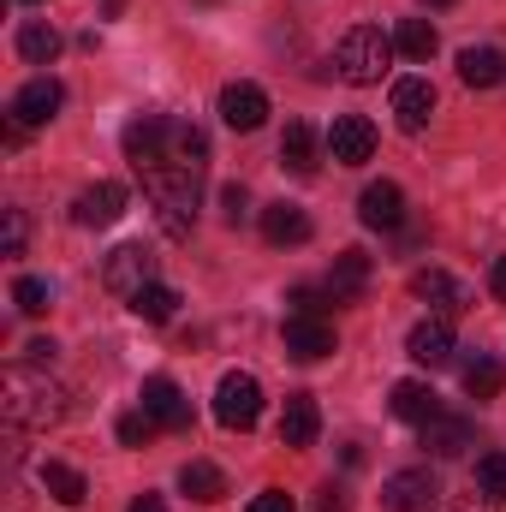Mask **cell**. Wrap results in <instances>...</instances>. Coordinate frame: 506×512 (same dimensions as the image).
Returning a JSON list of instances; mask_svg holds the SVG:
<instances>
[{
    "label": "cell",
    "mask_w": 506,
    "mask_h": 512,
    "mask_svg": "<svg viewBox=\"0 0 506 512\" xmlns=\"http://www.w3.org/2000/svg\"><path fill=\"white\" fill-rule=\"evenodd\" d=\"M423 447L435 453V459H465L471 447H477V429H471V417H429L423 423Z\"/></svg>",
    "instance_id": "cell-15"
},
{
    "label": "cell",
    "mask_w": 506,
    "mask_h": 512,
    "mask_svg": "<svg viewBox=\"0 0 506 512\" xmlns=\"http://www.w3.org/2000/svg\"><path fill=\"white\" fill-rule=\"evenodd\" d=\"M334 352V328L322 316H286V358L298 364H322Z\"/></svg>",
    "instance_id": "cell-14"
},
{
    "label": "cell",
    "mask_w": 506,
    "mask_h": 512,
    "mask_svg": "<svg viewBox=\"0 0 506 512\" xmlns=\"http://www.w3.org/2000/svg\"><path fill=\"white\" fill-rule=\"evenodd\" d=\"M328 155H334L340 167H364V161L376 155V126H370L364 114H340V120L328 126Z\"/></svg>",
    "instance_id": "cell-10"
},
{
    "label": "cell",
    "mask_w": 506,
    "mask_h": 512,
    "mask_svg": "<svg viewBox=\"0 0 506 512\" xmlns=\"http://www.w3.org/2000/svg\"><path fill=\"white\" fill-rule=\"evenodd\" d=\"M131 304V316L137 322H173V310H179V292L173 286H161V280H149L137 298H126Z\"/></svg>",
    "instance_id": "cell-28"
},
{
    "label": "cell",
    "mask_w": 506,
    "mask_h": 512,
    "mask_svg": "<svg viewBox=\"0 0 506 512\" xmlns=\"http://www.w3.org/2000/svg\"><path fill=\"white\" fill-rule=\"evenodd\" d=\"M0 417H6V429H48V423L66 417V387L54 382L42 364H6Z\"/></svg>",
    "instance_id": "cell-1"
},
{
    "label": "cell",
    "mask_w": 506,
    "mask_h": 512,
    "mask_svg": "<svg viewBox=\"0 0 506 512\" xmlns=\"http://www.w3.org/2000/svg\"><path fill=\"white\" fill-rule=\"evenodd\" d=\"M179 489H185L191 501H221V495H227V477H221V465H209V459H191V465L179 471Z\"/></svg>",
    "instance_id": "cell-27"
},
{
    "label": "cell",
    "mask_w": 506,
    "mask_h": 512,
    "mask_svg": "<svg viewBox=\"0 0 506 512\" xmlns=\"http://www.w3.org/2000/svg\"><path fill=\"white\" fill-rule=\"evenodd\" d=\"M411 298H423L435 316H459V310H471V292H465L447 268H423V274H411Z\"/></svg>",
    "instance_id": "cell-13"
},
{
    "label": "cell",
    "mask_w": 506,
    "mask_h": 512,
    "mask_svg": "<svg viewBox=\"0 0 506 512\" xmlns=\"http://www.w3.org/2000/svg\"><path fill=\"white\" fill-rule=\"evenodd\" d=\"M280 167H286V173H298V179H310V173H316V131L304 126V120H292L286 137H280Z\"/></svg>",
    "instance_id": "cell-23"
},
{
    "label": "cell",
    "mask_w": 506,
    "mask_h": 512,
    "mask_svg": "<svg viewBox=\"0 0 506 512\" xmlns=\"http://www.w3.org/2000/svg\"><path fill=\"white\" fill-rule=\"evenodd\" d=\"M215 417H221V429H256V417H262V382L245 376V370H233V376H221L215 387Z\"/></svg>",
    "instance_id": "cell-4"
},
{
    "label": "cell",
    "mask_w": 506,
    "mask_h": 512,
    "mask_svg": "<svg viewBox=\"0 0 506 512\" xmlns=\"http://www.w3.org/2000/svg\"><path fill=\"white\" fill-rule=\"evenodd\" d=\"M12 304H18L24 316H42V310L54 304V292H48V280H36V274H18V280H12Z\"/></svg>",
    "instance_id": "cell-30"
},
{
    "label": "cell",
    "mask_w": 506,
    "mask_h": 512,
    "mask_svg": "<svg viewBox=\"0 0 506 512\" xmlns=\"http://www.w3.org/2000/svg\"><path fill=\"white\" fill-rule=\"evenodd\" d=\"M501 387H506L501 358H471V364H465V393H471V399H495Z\"/></svg>",
    "instance_id": "cell-29"
},
{
    "label": "cell",
    "mask_w": 506,
    "mask_h": 512,
    "mask_svg": "<svg viewBox=\"0 0 506 512\" xmlns=\"http://www.w3.org/2000/svg\"><path fill=\"white\" fill-rule=\"evenodd\" d=\"M316 429H322L316 393H286V411H280V447H310Z\"/></svg>",
    "instance_id": "cell-18"
},
{
    "label": "cell",
    "mask_w": 506,
    "mask_h": 512,
    "mask_svg": "<svg viewBox=\"0 0 506 512\" xmlns=\"http://www.w3.org/2000/svg\"><path fill=\"white\" fill-rule=\"evenodd\" d=\"M447 512H501V501H465V507H447Z\"/></svg>",
    "instance_id": "cell-41"
},
{
    "label": "cell",
    "mask_w": 506,
    "mask_h": 512,
    "mask_svg": "<svg viewBox=\"0 0 506 512\" xmlns=\"http://www.w3.org/2000/svg\"><path fill=\"white\" fill-rule=\"evenodd\" d=\"M387 405H393L399 423H417V429H423L429 417H441V399H435L429 382H393V399H387Z\"/></svg>",
    "instance_id": "cell-20"
},
{
    "label": "cell",
    "mask_w": 506,
    "mask_h": 512,
    "mask_svg": "<svg viewBox=\"0 0 506 512\" xmlns=\"http://www.w3.org/2000/svg\"><path fill=\"white\" fill-rule=\"evenodd\" d=\"M149 435H155V417H149L143 405H137V411H126V417H120V441H126V447H143Z\"/></svg>",
    "instance_id": "cell-33"
},
{
    "label": "cell",
    "mask_w": 506,
    "mask_h": 512,
    "mask_svg": "<svg viewBox=\"0 0 506 512\" xmlns=\"http://www.w3.org/2000/svg\"><path fill=\"white\" fill-rule=\"evenodd\" d=\"M459 78L471 90H495V84H506V54L501 48H465L459 54Z\"/></svg>",
    "instance_id": "cell-22"
},
{
    "label": "cell",
    "mask_w": 506,
    "mask_h": 512,
    "mask_svg": "<svg viewBox=\"0 0 506 512\" xmlns=\"http://www.w3.org/2000/svg\"><path fill=\"white\" fill-rule=\"evenodd\" d=\"M221 120L233 131H256L268 120V96H262V84H227L221 90Z\"/></svg>",
    "instance_id": "cell-17"
},
{
    "label": "cell",
    "mask_w": 506,
    "mask_h": 512,
    "mask_svg": "<svg viewBox=\"0 0 506 512\" xmlns=\"http://www.w3.org/2000/svg\"><path fill=\"white\" fill-rule=\"evenodd\" d=\"M149 280H155V251L149 245H120V251L102 262V286L120 292V298H137Z\"/></svg>",
    "instance_id": "cell-6"
},
{
    "label": "cell",
    "mask_w": 506,
    "mask_h": 512,
    "mask_svg": "<svg viewBox=\"0 0 506 512\" xmlns=\"http://www.w3.org/2000/svg\"><path fill=\"white\" fill-rule=\"evenodd\" d=\"M24 239H30L24 209H6V256H24Z\"/></svg>",
    "instance_id": "cell-35"
},
{
    "label": "cell",
    "mask_w": 506,
    "mask_h": 512,
    "mask_svg": "<svg viewBox=\"0 0 506 512\" xmlns=\"http://www.w3.org/2000/svg\"><path fill=\"white\" fill-rule=\"evenodd\" d=\"M149 203H155V221L167 239H185L191 221H197V197H203V167H173V161H149L137 167Z\"/></svg>",
    "instance_id": "cell-2"
},
{
    "label": "cell",
    "mask_w": 506,
    "mask_h": 512,
    "mask_svg": "<svg viewBox=\"0 0 506 512\" xmlns=\"http://www.w3.org/2000/svg\"><path fill=\"white\" fill-rule=\"evenodd\" d=\"M316 512H352V501H346V489H322V501H316Z\"/></svg>",
    "instance_id": "cell-37"
},
{
    "label": "cell",
    "mask_w": 506,
    "mask_h": 512,
    "mask_svg": "<svg viewBox=\"0 0 506 512\" xmlns=\"http://www.w3.org/2000/svg\"><path fill=\"white\" fill-rule=\"evenodd\" d=\"M435 501H441V477L429 465H405V471H393L381 483V507L387 512H429Z\"/></svg>",
    "instance_id": "cell-5"
},
{
    "label": "cell",
    "mask_w": 506,
    "mask_h": 512,
    "mask_svg": "<svg viewBox=\"0 0 506 512\" xmlns=\"http://www.w3.org/2000/svg\"><path fill=\"white\" fill-rule=\"evenodd\" d=\"M477 489L489 501H506V453H483L477 459Z\"/></svg>",
    "instance_id": "cell-31"
},
{
    "label": "cell",
    "mask_w": 506,
    "mask_h": 512,
    "mask_svg": "<svg viewBox=\"0 0 506 512\" xmlns=\"http://www.w3.org/2000/svg\"><path fill=\"white\" fill-rule=\"evenodd\" d=\"M393 36H381L376 24H358V30H346L340 36V48H334V72L346 78V84H358V90H370L387 78V66H393Z\"/></svg>",
    "instance_id": "cell-3"
},
{
    "label": "cell",
    "mask_w": 506,
    "mask_h": 512,
    "mask_svg": "<svg viewBox=\"0 0 506 512\" xmlns=\"http://www.w3.org/2000/svg\"><path fill=\"white\" fill-rule=\"evenodd\" d=\"M393 48H399L405 60H435L441 36H435V24H429V18H399V30H393Z\"/></svg>",
    "instance_id": "cell-26"
},
{
    "label": "cell",
    "mask_w": 506,
    "mask_h": 512,
    "mask_svg": "<svg viewBox=\"0 0 506 512\" xmlns=\"http://www.w3.org/2000/svg\"><path fill=\"white\" fill-rule=\"evenodd\" d=\"M60 102H66V84L54 78V72H42V78H30L18 96H12V114L6 120H18V126H48L54 114H60Z\"/></svg>",
    "instance_id": "cell-7"
},
{
    "label": "cell",
    "mask_w": 506,
    "mask_h": 512,
    "mask_svg": "<svg viewBox=\"0 0 506 512\" xmlns=\"http://www.w3.org/2000/svg\"><path fill=\"white\" fill-rule=\"evenodd\" d=\"M358 221H364L370 233H393V227H405V191H399L393 179L364 185V197H358Z\"/></svg>",
    "instance_id": "cell-11"
},
{
    "label": "cell",
    "mask_w": 506,
    "mask_h": 512,
    "mask_svg": "<svg viewBox=\"0 0 506 512\" xmlns=\"http://www.w3.org/2000/svg\"><path fill=\"white\" fill-rule=\"evenodd\" d=\"M429 114H435V84L429 78H399L393 84V120H399V131H423Z\"/></svg>",
    "instance_id": "cell-16"
},
{
    "label": "cell",
    "mask_w": 506,
    "mask_h": 512,
    "mask_svg": "<svg viewBox=\"0 0 506 512\" xmlns=\"http://www.w3.org/2000/svg\"><path fill=\"white\" fill-rule=\"evenodd\" d=\"M221 215H227V227L251 221V191H245V185H227V191H221Z\"/></svg>",
    "instance_id": "cell-34"
},
{
    "label": "cell",
    "mask_w": 506,
    "mask_h": 512,
    "mask_svg": "<svg viewBox=\"0 0 506 512\" xmlns=\"http://www.w3.org/2000/svg\"><path fill=\"white\" fill-rule=\"evenodd\" d=\"M24 352H30V364H48V358H54V340H30Z\"/></svg>",
    "instance_id": "cell-39"
},
{
    "label": "cell",
    "mask_w": 506,
    "mask_h": 512,
    "mask_svg": "<svg viewBox=\"0 0 506 512\" xmlns=\"http://www.w3.org/2000/svg\"><path fill=\"white\" fill-rule=\"evenodd\" d=\"M423 6H453V0H423Z\"/></svg>",
    "instance_id": "cell-42"
},
{
    "label": "cell",
    "mask_w": 506,
    "mask_h": 512,
    "mask_svg": "<svg viewBox=\"0 0 506 512\" xmlns=\"http://www.w3.org/2000/svg\"><path fill=\"white\" fill-rule=\"evenodd\" d=\"M126 215V185H114V179H96L90 191H78V203H72V221L78 227H114Z\"/></svg>",
    "instance_id": "cell-12"
},
{
    "label": "cell",
    "mask_w": 506,
    "mask_h": 512,
    "mask_svg": "<svg viewBox=\"0 0 506 512\" xmlns=\"http://www.w3.org/2000/svg\"><path fill=\"white\" fill-rule=\"evenodd\" d=\"M364 286H370V256L364 251H340L334 256V268H328V298H334V304H358Z\"/></svg>",
    "instance_id": "cell-19"
},
{
    "label": "cell",
    "mask_w": 506,
    "mask_h": 512,
    "mask_svg": "<svg viewBox=\"0 0 506 512\" xmlns=\"http://www.w3.org/2000/svg\"><path fill=\"white\" fill-rule=\"evenodd\" d=\"M18 54H24L30 66H54V60H60V30L42 24V18H30V24L18 30Z\"/></svg>",
    "instance_id": "cell-25"
},
{
    "label": "cell",
    "mask_w": 506,
    "mask_h": 512,
    "mask_svg": "<svg viewBox=\"0 0 506 512\" xmlns=\"http://www.w3.org/2000/svg\"><path fill=\"white\" fill-rule=\"evenodd\" d=\"M251 512H298V507H292V495H286V489H262V495L251 501Z\"/></svg>",
    "instance_id": "cell-36"
},
{
    "label": "cell",
    "mask_w": 506,
    "mask_h": 512,
    "mask_svg": "<svg viewBox=\"0 0 506 512\" xmlns=\"http://www.w3.org/2000/svg\"><path fill=\"white\" fill-rule=\"evenodd\" d=\"M286 304H292V316H322L334 298H328V286H292V292H286Z\"/></svg>",
    "instance_id": "cell-32"
},
{
    "label": "cell",
    "mask_w": 506,
    "mask_h": 512,
    "mask_svg": "<svg viewBox=\"0 0 506 512\" xmlns=\"http://www.w3.org/2000/svg\"><path fill=\"white\" fill-rule=\"evenodd\" d=\"M137 405L155 417V429H191V399L179 393L173 376H149L143 393H137Z\"/></svg>",
    "instance_id": "cell-9"
},
{
    "label": "cell",
    "mask_w": 506,
    "mask_h": 512,
    "mask_svg": "<svg viewBox=\"0 0 506 512\" xmlns=\"http://www.w3.org/2000/svg\"><path fill=\"white\" fill-rule=\"evenodd\" d=\"M42 489L60 501V507H84V495H90V483H84V471H72V465H60V459H48L42 471Z\"/></svg>",
    "instance_id": "cell-24"
},
{
    "label": "cell",
    "mask_w": 506,
    "mask_h": 512,
    "mask_svg": "<svg viewBox=\"0 0 506 512\" xmlns=\"http://www.w3.org/2000/svg\"><path fill=\"white\" fill-rule=\"evenodd\" d=\"M489 286H495V298L506 304V256H495V268H489Z\"/></svg>",
    "instance_id": "cell-38"
},
{
    "label": "cell",
    "mask_w": 506,
    "mask_h": 512,
    "mask_svg": "<svg viewBox=\"0 0 506 512\" xmlns=\"http://www.w3.org/2000/svg\"><path fill=\"white\" fill-rule=\"evenodd\" d=\"M131 512H167V501H161V495H137V501H131Z\"/></svg>",
    "instance_id": "cell-40"
},
{
    "label": "cell",
    "mask_w": 506,
    "mask_h": 512,
    "mask_svg": "<svg viewBox=\"0 0 506 512\" xmlns=\"http://www.w3.org/2000/svg\"><path fill=\"white\" fill-rule=\"evenodd\" d=\"M405 352H411V364H423V370L453 364V316H423V322L405 334Z\"/></svg>",
    "instance_id": "cell-8"
},
{
    "label": "cell",
    "mask_w": 506,
    "mask_h": 512,
    "mask_svg": "<svg viewBox=\"0 0 506 512\" xmlns=\"http://www.w3.org/2000/svg\"><path fill=\"white\" fill-rule=\"evenodd\" d=\"M30 6H36V0H30Z\"/></svg>",
    "instance_id": "cell-43"
},
{
    "label": "cell",
    "mask_w": 506,
    "mask_h": 512,
    "mask_svg": "<svg viewBox=\"0 0 506 512\" xmlns=\"http://www.w3.org/2000/svg\"><path fill=\"white\" fill-rule=\"evenodd\" d=\"M262 239L268 245H304L310 239V215L298 203H274V209H262Z\"/></svg>",
    "instance_id": "cell-21"
}]
</instances>
